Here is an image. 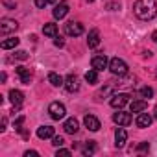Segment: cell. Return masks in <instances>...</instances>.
Segmentation results:
<instances>
[{
	"label": "cell",
	"instance_id": "33",
	"mask_svg": "<svg viewBox=\"0 0 157 157\" xmlns=\"http://www.w3.org/2000/svg\"><path fill=\"white\" fill-rule=\"evenodd\" d=\"M148 148H150V146H148V142H142V144H139V148H137V150H139V151H144V150H148Z\"/></svg>",
	"mask_w": 157,
	"mask_h": 157
},
{
	"label": "cell",
	"instance_id": "3",
	"mask_svg": "<svg viewBox=\"0 0 157 157\" xmlns=\"http://www.w3.org/2000/svg\"><path fill=\"white\" fill-rule=\"evenodd\" d=\"M48 113H50V117H52L54 120H61V118L67 115V109H65V105H63L61 102H52V104L48 105Z\"/></svg>",
	"mask_w": 157,
	"mask_h": 157
},
{
	"label": "cell",
	"instance_id": "13",
	"mask_svg": "<svg viewBox=\"0 0 157 157\" xmlns=\"http://www.w3.org/2000/svg\"><path fill=\"white\" fill-rule=\"evenodd\" d=\"M151 115H148V113H139V117L135 118V124H137V128H150V124H151Z\"/></svg>",
	"mask_w": 157,
	"mask_h": 157
},
{
	"label": "cell",
	"instance_id": "36",
	"mask_svg": "<svg viewBox=\"0 0 157 157\" xmlns=\"http://www.w3.org/2000/svg\"><path fill=\"white\" fill-rule=\"evenodd\" d=\"M155 120H157V111H155Z\"/></svg>",
	"mask_w": 157,
	"mask_h": 157
},
{
	"label": "cell",
	"instance_id": "4",
	"mask_svg": "<svg viewBox=\"0 0 157 157\" xmlns=\"http://www.w3.org/2000/svg\"><path fill=\"white\" fill-rule=\"evenodd\" d=\"M109 104H111V107H115V109H122L126 104H129V94H126V93L113 94L111 100H109Z\"/></svg>",
	"mask_w": 157,
	"mask_h": 157
},
{
	"label": "cell",
	"instance_id": "12",
	"mask_svg": "<svg viewBox=\"0 0 157 157\" xmlns=\"http://www.w3.org/2000/svg\"><path fill=\"white\" fill-rule=\"evenodd\" d=\"M83 124H85V128L91 129V131H98V129H100V120H98L94 115H85Z\"/></svg>",
	"mask_w": 157,
	"mask_h": 157
},
{
	"label": "cell",
	"instance_id": "5",
	"mask_svg": "<svg viewBox=\"0 0 157 157\" xmlns=\"http://www.w3.org/2000/svg\"><path fill=\"white\" fill-rule=\"evenodd\" d=\"M65 33L70 35V37L82 35V33H83V24H82V22H74V21H70V22L65 24Z\"/></svg>",
	"mask_w": 157,
	"mask_h": 157
},
{
	"label": "cell",
	"instance_id": "7",
	"mask_svg": "<svg viewBox=\"0 0 157 157\" xmlns=\"http://www.w3.org/2000/svg\"><path fill=\"white\" fill-rule=\"evenodd\" d=\"M17 28H19L17 21H11V19H2L0 21V32H2V35H8L10 32H15Z\"/></svg>",
	"mask_w": 157,
	"mask_h": 157
},
{
	"label": "cell",
	"instance_id": "34",
	"mask_svg": "<svg viewBox=\"0 0 157 157\" xmlns=\"http://www.w3.org/2000/svg\"><path fill=\"white\" fill-rule=\"evenodd\" d=\"M6 124H8V118L4 117V118H2V128H0V131H4V129H6Z\"/></svg>",
	"mask_w": 157,
	"mask_h": 157
},
{
	"label": "cell",
	"instance_id": "8",
	"mask_svg": "<svg viewBox=\"0 0 157 157\" xmlns=\"http://www.w3.org/2000/svg\"><path fill=\"white\" fill-rule=\"evenodd\" d=\"M91 65H93V68H96V70L100 72V70H104V68H107V65H109V61H107V57H105L104 54H98V56H94V57L91 59Z\"/></svg>",
	"mask_w": 157,
	"mask_h": 157
},
{
	"label": "cell",
	"instance_id": "26",
	"mask_svg": "<svg viewBox=\"0 0 157 157\" xmlns=\"http://www.w3.org/2000/svg\"><path fill=\"white\" fill-rule=\"evenodd\" d=\"M52 144H54L56 148H61V146L65 144V140H63V137H56V135H54V137H52Z\"/></svg>",
	"mask_w": 157,
	"mask_h": 157
},
{
	"label": "cell",
	"instance_id": "30",
	"mask_svg": "<svg viewBox=\"0 0 157 157\" xmlns=\"http://www.w3.org/2000/svg\"><path fill=\"white\" fill-rule=\"evenodd\" d=\"M59 155H61V157H68L70 151H68V150H63V148H57V157H59Z\"/></svg>",
	"mask_w": 157,
	"mask_h": 157
},
{
	"label": "cell",
	"instance_id": "9",
	"mask_svg": "<svg viewBox=\"0 0 157 157\" xmlns=\"http://www.w3.org/2000/svg\"><path fill=\"white\" fill-rule=\"evenodd\" d=\"M15 72H17V76H19L21 83L30 85V82H32V72H30V68H26V67H17Z\"/></svg>",
	"mask_w": 157,
	"mask_h": 157
},
{
	"label": "cell",
	"instance_id": "28",
	"mask_svg": "<svg viewBox=\"0 0 157 157\" xmlns=\"http://www.w3.org/2000/svg\"><path fill=\"white\" fill-rule=\"evenodd\" d=\"M15 57H17V59H21V61H24V59H28V52L19 50V52H15Z\"/></svg>",
	"mask_w": 157,
	"mask_h": 157
},
{
	"label": "cell",
	"instance_id": "1",
	"mask_svg": "<svg viewBox=\"0 0 157 157\" xmlns=\"http://www.w3.org/2000/svg\"><path fill=\"white\" fill-rule=\"evenodd\" d=\"M133 13L140 21H151L157 15V4L155 0H137L133 6Z\"/></svg>",
	"mask_w": 157,
	"mask_h": 157
},
{
	"label": "cell",
	"instance_id": "29",
	"mask_svg": "<svg viewBox=\"0 0 157 157\" xmlns=\"http://www.w3.org/2000/svg\"><path fill=\"white\" fill-rule=\"evenodd\" d=\"M22 122H24V117H19V118L15 120V129L21 131V129H22Z\"/></svg>",
	"mask_w": 157,
	"mask_h": 157
},
{
	"label": "cell",
	"instance_id": "11",
	"mask_svg": "<svg viewBox=\"0 0 157 157\" xmlns=\"http://www.w3.org/2000/svg\"><path fill=\"white\" fill-rule=\"evenodd\" d=\"M54 19H65L67 17V13H68V4L67 2H59V4H56V8H54Z\"/></svg>",
	"mask_w": 157,
	"mask_h": 157
},
{
	"label": "cell",
	"instance_id": "23",
	"mask_svg": "<svg viewBox=\"0 0 157 157\" xmlns=\"http://www.w3.org/2000/svg\"><path fill=\"white\" fill-rule=\"evenodd\" d=\"M17 44H19V39L17 37H10L6 41H2V44H0V46H2L4 50H10V48H15Z\"/></svg>",
	"mask_w": 157,
	"mask_h": 157
},
{
	"label": "cell",
	"instance_id": "24",
	"mask_svg": "<svg viewBox=\"0 0 157 157\" xmlns=\"http://www.w3.org/2000/svg\"><path fill=\"white\" fill-rule=\"evenodd\" d=\"M83 155H93L94 151H96V144H94V140H89V142H85V146H83Z\"/></svg>",
	"mask_w": 157,
	"mask_h": 157
},
{
	"label": "cell",
	"instance_id": "14",
	"mask_svg": "<svg viewBox=\"0 0 157 157\" xmlns=\"http://www.w3.org/2000/svg\"><path fill=\"white\" fill-rule=\"evenodd\" d=\"M63 129H65L67 133L74 135V133H78V129H80V124H78V120H76V118H67V120H65V124H63Z\"/></svg>",
	"mask_w": 157,
	"mask_h": 157
},
{
	"label": "cell",
	"instance_id": "21",
	"mask_svg": "<svg viewBox=\"0 0 157 157\" xmlns=\"http://www.w3.org/2000/svg\"><path fill=\"white\" fill-rule=\"evenodd\" d=\"M48 82L54 85V87H61V85H65V80L57 74V72H50L48 74Z\"/></svg>",
	"mask_w": 157,
	"mask_h": 157
},
{
	"label": "cell",
	"instance_id": "35",
	"mask_svg": "<svg viewBox=\"0 0 157 157\" xmlns=\"http://www.w3.org/2000/svg\"><path fill=\"white\" fill-rule=\"evenodd\" d=\"M151 37H153V41H155V43H157V30H155V32H153V33H151Z\"/></svg>",
	"mask_w": 157,
	"mask_h": 157
},
{
	"label": "cell",
	"instance_id": "32",
	"mask_svg": "<svg viewBox=\"0 0 157 157\" xmlns=\"http://www.w3.org/2000/svg\"><path fill=\"white\" fill-rule=\"evenodd\" d=\"M37 155H39V153H37V151H35V150H32V151H30V150H28V151H26V153H24V157H37Z\"/></svg>",
	"mask_w": 157,
	"mask_h": 157
},
{
	"label": "cell",
	"instance_id": "16",
	"mask_svg": "<svg viewBox=\"0 0 157 157\" xmlns=\"http://www.w3.org/2000/svg\"><path fill=\"white\" fill-rule=\"evenodd\" d=\"M126 140H128L126 129H124V128H118V129L115 131V144H117V148H122V146L126 144Z\"/></svg>",
	"mask_w": 157,
	"mask_h": 157
},
{
	"label": "cell",
	"instance_id": "31",
	"mask_svg": "<svg viewBox=\"0 0 157 157\" xmlns=\"http://www.w3.org/2000/svg\"><path fill=\"white\" fill-rule=\"evenodd\" d=\"M54 44H56V46H65V41H63V37H57V35H56V39H54Z\"/></svg>",
	"mask_w": 157,
	"mask_h": 157
},
{
	"label": "cell",
	"instance_id": "20",
	"mask_svg": "<svg viewBox=\"0 0 157 157\" xmlns=\"http://www.w3.org/2000/svg\"><path fill=\"white\" fill-rule=\"evenodd\" d=\"M43 33H44L46 37H56V35H57V24L46 22V24L43 26Z\"/></svg>",
	"mask_w": 157,
	"mask_h": 157
},
{
	"label": "cell",
	"instance_id": "19",
	"mask_svg": "<svg viewBox=\"0 0 157 157\" xmlns=\"http://www.w3.org/2000/svg\"><path fill=\"white\" fill-rule=\"evenodd\" d=\"M37 137L39 139H52L54 137V128L52 126H41L37 129Z\"/></svg>",
	"mask_w": 157,
	"mask_h": 157
},
{
	"label": "cell",
	"instance_id": "6",
	"mask_svg": "<svg viewBox=\"0 0 157 157\" xmlns=\"http://www.w3.org/2000/svg\"><path fill=\"white\" fill-rule=\"evenodd\" d=\"M65 89L68 93H76L78 89H80V80H78V76L76 74H68L65 78Z\"/></svg>",
	"mask_w": 157,
	"mask_h": 157
},
{
	"label": "cell",
	"instance_id": "22",
	"mask_svg": "<svg viewBox=\"0 0 157 157\" xmlns=\"http://www.w3.org/2000/svg\"><path fill=\"white\" fill-rule=\"evenodd\" d=\"M85 82L91 83V85H96L98 83V70L96 68H91L85 72Z\"/></svg>",
	"mask_w": 157,
	"mask_h": 157
},
{
	"label": "cell",
	"instance_id": "10",
	"mask_svg": "<svg viewBox=\"0 0 157 157\" xmlns=\"http://www.w3.org/2000/svg\"><path fill=\"white\" fill-rule=\"evenodd\" d=\"M113 120L118 126H129L131 124V115L129 113H124V111H118V113L113 115Z\"/></svg>",
	"mask_w": 157,
	"mask_h": 157
},
{
	"label": "cell",
	"instance_id": "18",
	"mask_svg": "<svg viewBox=\"0 0 157 157\" xmlns=\"http://www.w3.org/2000/svg\"><path fill=\"white\" fill-rule=\"evenodd\" d=\"M129 107H131V113H142V111H146L148 102L146 100H133Z\"/></svg>",
	"mask_w": 157,
	"mask_h": 157
},
{
	"label": "cell",
	"instance_id": "25",
	"mask_svg": "<svg viewBox=\"0 0 157 157\" xmlns=\"http://www.w3.org/2000/svg\"><path fill=\"white\" fill-rule=\"evenodd\" d=\"M140 96L142 98H151L153 96V89L151 87H142L140 89Z\"/></svg>",
	"mask_w": 157,
	"mask_h": 157
},
{
	"label": "cell",
	"instance_id": "17",
	"mask_svg": "<svg viewBox=\"0 0 157 157\" xmlns=\"http://www.w3.org/2000/svg\"><path fill=\"white\" fill-rule=\"evenodd\" d=\"M87 44H89V48H96V46L100 44V32H98L96 28L89 32V37H87Z\"/></svg>",
	"mask_w": 157,
	"mask_h": 157
},
{
	"label": "cell",
	"instance_id": "15",
	"mask_svg": "<svg viewBox=\"0 0 157 157\" xmlns=\"http://www.w3.org/2000/svg\"><path fill=\"white\" fill-rule=\"evenodd\" d=\"M10 100H11V104H13L15 107H21L22 102H24V94H22L21 91H17V89H11V91H10Z\"/></svg>",
	"mask_w": 157,
	"mask_h": 157
},
{
	"label": "cell",
	"instance_id": "38",
	"mask_svg": "<svg viewBox=\"0 0 157 157\" xmlns=\"http://www.w3.org/2000/svg\"><path fill=\"white\" fill-rule=\"evenodd\" d=\"M155 74H157V70H155Z\"/></svg>",
	"mask_w": 157,
	"mask_h": 157
},
{
	"label": "cell",
	"instance_id": "2",
	"mask_svg": "<svg viewBox=\"0 0 157 157\" xmlns=\"http://www.w3.org/2000/svg\"><path fill=\"white\" fill-rule=\"evenodd\" d=\"M109 70L115 76H124V74H128V63L120 57H113L109 61Z\"/></svg>",
	"mask_w": 157,
	"mask_h": 157
},
{
	"label": "cell",
	"instance_id": "27",
	"mask_svg": "<svg viewBox=\"0 0 157 157\" xmlns=\"http://www.w3.org/2000/svg\"><path fill=\"white\" fill-rule=\"evenodd\" d=\"M48 4H56V0H35V6L37 8H44Z\"/></svg>",
	"mask_w": 157,
	"mask_h": 157
},
{
	"label": "cell",
	"instance_id": "37",
	"mask_svg": "<svg viewBox=\"0 0 157 157\" xmlns=\"http://www.w3.org/2000/svg\"><path fill=\"white\" fill-rule=\"evenodd\" d=\"M89 2H94V0H89Z\"/></svg>",
	"mask_w": 157,
	"mask_h": 157
}]
</instances>
